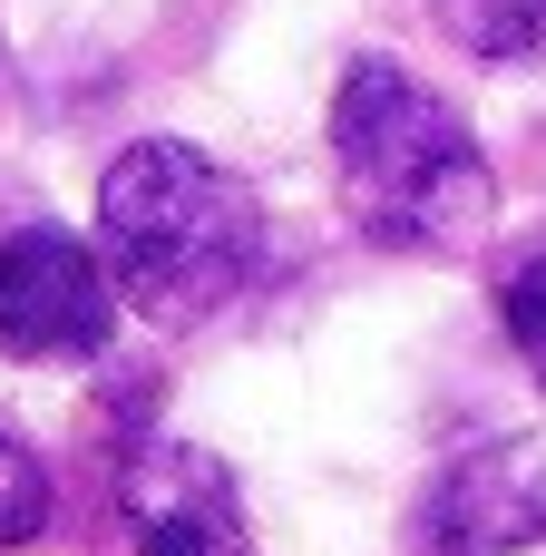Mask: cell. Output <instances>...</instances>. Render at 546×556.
Instances as JSON below:
<instances>
[{
    "instance_id": "4",
    "label": "cell",
    "mask_w": 546,
    "mask_h": 556,
    "mask_svg": "<svg viewBox=\"0 0 546 556\" xmlns=\"http://www.w3.org/2000/svg\"><path fill=\"white\" fill-rule=\"evenodd\" d=\"M546 538V450L537 440H488L449 459L410 518L420 556H528Z\"/></svg>"
},
{
    "instance_id": "7",
    "label": "cell",
    "mask_w": 546,
    "mask_h": 556,
    "mask_svg": "<svg viewBox=\"0 0 546 556\" xmlns=\"http://www.w3.org/2000/svg\"><path fill=\"white\" fill-rule=\"evenodd\" d=\"M498 323H508L518 362L537 371V391H546V244H528V254H518V274L498 283Z\"/></svg>"
},
{
    "instance_id": "2",
    "label": "cell",
    "mask_w": 546,
    "mask_h": 556,
    "mask_svg": "<svg viewBox=\"0 0 546 556\" xmlns=\"http://www.w3.org/2000/svg\"><path fill=\"white\" fill-rule=\"evenodd\" d=\"M98 264L147 323H195L234 303L264 264V205L186 137H137L98 176Z\"/></svg>"
},
{
    "instance_id": "8",
    "label": "cell",
    "mask_w": 546,
    "mask_h": 556,
    "mask_svg": "<svg viewBox=\"0 0 546 556\" xmlns=\"http://www.w3.org/2000/svg\"><path fill=\"white\" fill-rule=\"evenodd\" d=\"M49 528V469L0 430V547H29Z\"/></svg>"
},
{
    "instance_id": "1",
    "label": "cell",
    "mask_w": 546,
    "mask_h": 556,
    "mask_svg": "<svg viewBox=\"0 0 546 556\" xmlns=\"http://www.w3.org/2000/svg\"><path fill=\"white\" fill-rule=\"evenodd\" d=\"M332 176H342L352 225L371 244H401V254H469L488 235V215H498L488 147L401 59H361L342 78V98H332Z\"/></svg>"
},
{
    "instance_id": "6",
    "label": "cell",
    "mask_w": 546,
    "mask_h": 556,
    "mask_svg": "<svg viewBox=\"0 0 546 556\" xmlns=\"http://www.w3.org/2000/svg\"><path fill=\"white\" fill-rule=\"evenodd\" d=\"M469 59H546V0H430Z\"/></svg>"
},
{
    "instance_id": "3",
    "label": "cell",
    "mask_w": 546,
    "mask_h": 556,
    "mask_svg": "<svg viewBox=\"0 0 546 556\" xmlns=\"http://www.w3.org/2000/svg\"><path fill=\"white\" fill-rule=\"evenodd\" d=\"M117 332V293L98 244L59 225H20L0 244V352L20 362H98Z\"/></svg>"
},
{
    "instance_id": "5",
    "label": "cell",
    "mask_w": 546,
    "mask_h": 556,
    "mask_svg": "<svg viewBox=\"0 0 546 556\" xmlns=\"http://www.w3.org/2000/svg\"><path fill=\"white\" fill-rule=\"evenodd\" d=\"M117 508H127L137 556H254L244 498H234L225 459H205V450H176V440L137 450L117 479Z\"/></svg>"
}]
</instances>
